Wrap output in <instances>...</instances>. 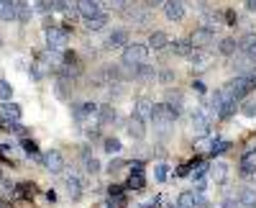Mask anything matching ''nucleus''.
<instances>
[{
  "instance_id": "31",
  "label": "nucleus",
  "mask_w": 256,
  "mask_h": 208,
  "mask_svg": "<svg viewBox=\"0 0 256 208\" xmlns=\"http://www.w3.org/2000/svg\"><path fill=\"white\" fill-rule=\"evenodd\" d=\"M102 149L108 152V154H118V152L123 149V144H120V139L110 136V139H105V141H102Z\"/></svg>"
},
{
  "instance_id": "35",
  "label": "nucleus",
  "mask_w": 256,
  "mask_h": 208,
  "mask_svg": "<svg viewBox=\"0 0 256 208\" xmlns=\"http://www.w3.org/2000/svg\"><path fill=\"white\" fill-rule=\"evenodd\" d=\"M34 188H36L34 182H20L18 190H16V195H18V198H28V195H34Z\"/></svg>"
},
{
  "instance_id": "48",
  "label": "nucleus",
  "mask_w": 256,
  "mask_h": 208,
  "mask_svg": "<svg viewBox=\"0 0 256 208\" xmlns=\"http://www.w3.org/2000/svg\"><path fill=\"white\" fill-rule=\"evenodd\" d=\"M192 88H195L198 93H205V82L202 80H195V82H192Z\"/></svg>"
},
{
  "instance_id": "44",
  "label": "nucleus",
  "mask_w": 256,
  "mask_h": 208,
  "mask_svg": "<svg viewBox=\"0 0 256 208\" xmlns=\"http://www.w3.org/2000/svg\"><path fill=\"white\" fill-rule=\"evenodd\" d=\"M123 164H126V162H123V159H113V162H110V164H108V172H110V175H113V172H118V170H120V167H123Z\"/></svg>"
},
{
  "instance_id": "1",
  "label": "nucleus",
  "mask_w": 256,
  "mask_h": 208,
  "mask_svg": "<svg viewBox=\"0 0 256 208\" xmlns=\"http://www.w3.org/2000/svg\"><path fill=\"white\" fill-rule=\"evenodd\" d=\"M146 57H148V47L146 44H126L123 47V57H120V65L134 72L138 65L146 62Z\"/></svg>"
},
{
  "instance_id": "16",
  "label": "nucleus",
  "mask_w": 256,
  "mask_h": 208,
  "mask_svg": "<svg viewBox=\"0 0 256 208\" xmlns=\"http://www.w3.org/2000/svg\"><path fill=\"white\" fill-rule=\"evenodd\" d=\"M13 8H16L18 24H28L31 21V3H26V0H13Z\"/></svg>"
},
{
  "instance_id": "12",
  "label": "nucleus",
  "mask_w": 256,
  "mask_h": 208,
  "mask_svg": "<svg viewBox=\"0 0 256 208\" xmlns=\"http://www.w3.org/2000/svg\"><path fill=\"white\" fill-rule=\"evenodd\" d=\"M238 49L256 65V34H246V36L238 41Z\"/></svg>"
},
{
  "instance_id": "14",
  "label": "nucleus",
  "mask_w": 256,
  "mask_h": 208,
  "mask_svg": "<svg viewBox=\"0 0 256 208\" xmlns=\"http://www.w3.org/2000/svg\"><path fill=\"white\" fill-rule=\"evenodd\" d=\"M210 180L216 182V185H223L228 180V164L226 162H216V164H210Z\"/></svg>"
},
{
  "instance_id": "18",
  "label": "nucleus",
  "mask_w": 256,
  "mask_h": 208,
  "mask_svg": "<svg viewBox=\"0 0 256 208\" xmlns=\"http://www.w3.org/2000/svg\"><path fill=\"white\" fill-rule=\"evenodd\" d=\"M116 118H118V111L113 106H98V123L100 126H108Z\"/></svg>"
},
{
  "instance_id": "38",
  "label": "nucleus",
  "mask_w": 256,
  "mask_h": 208,
  "mask_svg": "<svg viewBox=\"0 0 256 208\" xmlns=\"http://www.w3.org/2000/svg\"><path fill=\"white\" fill-rule=\"evenodd\" d=\"M195 193V200H192V208H210V200L205 198V193H198V190H192Z\"/></svg>"
},
{
  "instance_id": "27",
  "label": "nucleus",
  "mask_w": 256,
  "mask_h": 208,
  "mask_svg": "<svg viewBox=\"0 0 256 208\" xmlns=\"http://www.w3.org/2000/svg\"><path fill=\"white\" fill-rule=\"evenodd\" d=\"M166 106H172L174 111H182V106H184L182 93H177V90H166Z\"/></svg>"
},
{
  "instance_id": "50",
  "label": "nucleus",
  "mask_w": 256,
  "mask_h": 208,
  "mask_svg": "<svg viewBox=\"0 0 256 208\" xmlns=\"http://www.w3.org/2000/svg\"><path fill=\"white\" fill-rule=\"evenodd\" d=\"M246 8H248L251 13H256V0H246Z\"/></svg>"
},
{
  "instance_id": "51",
  "label": "nucleus",
  "mask_w": 256,
  "mask_h": 208,
  "mask_svg": "<svg viewBox=\"0 0 256 208\" xmlns=\"http://www.w3.org/2000/svg\"><path fill=\"white\" fill-rule=\"evenodd\" d=\"M146 6L152 8V6H164V0H146Z\"/></svg>"
},
{
  "instance_id": "34",
  "label": "nucleus",
  "mask_w": 256,
  "mask_h": 208,
  "mask_svg": "<svg viewBox=\"0 0 256 208\" xmlns=\"http://www.w3.org/2000/svg\"><path fill=\"white\" fill-rule=\"evenodd\" d=\"M128 188H131V190H141V188H144V172H131Z\"/></svg>"
},
{
  "instance_id": "29",
  "label": "nucleus",
  "mask_w": 256,
  "mask_h": 208,
  "mask_svg": "<svg viewBox=\"0 0 256 208\" xmlns=\"http://www.w3.org/2000/svg\"><path fill=\"white\" fill-rule=\"evenodd\" d=\"M256 172V157L254 154H246L244 159H241V175H254Z\"/></svg>"
},
{
  "instance_id": "15",
  "label": "nucleus",
  "mask_w": 256,
  "mask_h": 208,
  "mask_svg": "<svg viewBox=\"0 0 256 208\" xmlns=\"http://www.w3.org/2000/svg\"><path fill=\"white\" fill-rule=\"evenodd\" d=\"M64 185H67V193H70V198L72 200H77V198H82V180L77 177V175H67L64 177Z\"/></svg>"
},
{
  "instance_id": "11",
  "label": "nucleus",
  "mask_w": 256,
  "mask_h": 208,
  "mask_svg": "<svg viewBox=\"0 0 256 208\" xmlns=\"http://www.w3.org/2000/svg\"><path fill=\"white\" fill-rule=\"evenodd\" d=\"M72 116H74L77 121H84V118L98 116V103H77V106L72 108Z\"/></svg>"
},
{
  "instance_id": "36",
  "label": "nucleus",
  "mask_w": 256,
  "mask_h": 208,
  "mask_svg": "<svg viewBox=\"0 0 256 208\" xmlns=\"http://www.w3.org/2000/svg\"><path fill=\"white\" fill-rule=\"evenodd\" d=\"M228 147H230V141H226V139H218V141H212V144H210V152H212V154H223Z\"/></svg>"
},
{
  "instance_id": "39",
  "label": "nucleus",
  "mask_w": 256,
  "mask_h": 208,
  "mask_svg": "<svg viewBox=\"0 0 256 208\" xmlns=\"http://www.w3.org/2000/svg\"><path fill=\"white\" fill-rule=\"evenodd\" d=\"M241 113H244V116H248V118H254V116H256V100L244 103V106H241Z\"/></svg>"
},
{
  "instance_id": "23",
  "label": "nucleus",
  "mask_w": 256,
  "mask_h": 208,
  "mask_svg": "<svg viewBox=\"0 0 256 208\" xmlns=\"http://www.w3.org/2000/svg\"><path fill=\"white\" fill-rule=\"evenodd\" d=\"M3 116H6L8 121H20L24 111H20V106H18V103H13V100H6V106H3Z\"/></svg>"
},
{
  "instance_id": "4",
  "label": "nucleus",
  "mask_w": 256,
  "mask_h": 208,
  "mask_svg": "<svg viewBox=\"0 0 256 208\" xmlns=\"http://www.w3.org/2000/svg\"><path fill=\"white\" fill-rule=\"evenodd\" d=\"M212 41H216V31H212V29H205V26L195 29V31H192V36H190V44L195 47V49H208Z\"/></svg>"
},
{
  "instance_id": "20",
  "label": "nucleus",
  "mask_w": 256,
  "mask_h": 208,
  "mask_svg": "<svg viewBox=\"0 0 256 208\" xmlns=\"http://www.w3.org/2000/svg\"><path fill=\"white\" fill-rule=\"evenodd\" d=\"M218 52L223 54V57H233L238 52V41L233 39V36H226V39H220V44H218Z\"/></svg>"
},
{
  "instance_id": "9",
  "label": "nucleus",
  "mask_w": 256,
  "mask_h": 208,
  "mask_svg": "<svg viewBox=\"0 0 256 208\" xmlns=\"http://www.w3.org/2000/svg\"><path fill=\"white\" fill-rule=\"evenodd\" d=\"M210 111H205V108H198L195 113H192V126H195V131H200V134H208L210 131Z\"/></svg>"
},
{
  "instance_id": "37",
  "label": "nucleus",
  "mask_w": 256,
  "mask_h": 208,
  "mask_svg": "<svg viewBox=\"0 0 256 208\" xmlns=\"http://www.w3.org/2000/svg\"><path fill=\"white\" fill-rule=\"evenodd\" d=\"M10 95H13V85L10 82H6V80H0V100H10Z\"/></svg>"
},
{
  "instance_id": "53",
  "label": "nucleus",
  "mask_w": 256,
  "mask_h": 208,
  "mask_svg": "<svg viewBox=\"0 0 256 208\" xmlns=\"http://www.w3.org/2000/svg\"><path fill=\"white\" fill-rule=\"evenodd\" d=\"M0 47H3V36H0Z\"/></svg>"
},
{
  "instance_id": "21",
  "label": "nucleus",
  "mask_w": 256,
  "mask_h": 208,
  "mask_svg": "<svg viewBox=\"0 0 256 208\" xmlns=\"http://www.w3.org/2000/svg\"><path fill=\"white\" fill-rule=\"evenodd\" d=\"M187 59L192 62V67L202 70V67H208V59H210V54H208V49H192V54H190Z\"/></svg>"
},
{
  "instance_id": "52",
  "label": "nucleus",
  "mask_w": 256,
  "mask_h": 208,
  "mask_svg": "<svg viewBox=\"0 0 256 208\" xmlns=\"http://www.w3.org/2000/svg\"><path fill=\"white\" fill-rule=\"evenodd\" d=\"M0 208H8V205H6V203H3V200H0Z\"/></svg>"
},
{
  "instance_id": "25",
  "label": "nucleus",
  "mask_w": 256,
  "mask_h": 208,
  "mask_svg": "<svg viewBox=\"0 0 256 208\" xmlns=\"http://www.w3.org/2000/svg\"><path fill=\"white\" fill-rule=\"evenodd\" d=\"M192 49H195V47L190 44V39H177L174 44H172V52H174L177 57H190Z\"/></svg>"
},
{
  "instance_id": "45",
  "label": "nucleus",
  "mask_w": 256,
  "mask_h": 208,
  "mask_svg": "<svg viewBox=\"0 0 256 208\" xmlns=\"http://www.w3.org/2000/svg\"><path fill=\"white\" fill-rule=\"evenodd\" d=\"M220 208H241V203H238L236 198H226V200L220 203Z\"/></svg>"
},
{
  "instance_id": "26",
  "label": "nucleus",
  "mask_w": 256,
  "mask_h": 208,
  "mask_svg": "<svg viewBox=\"0 0 256 208\" xmlns=\"http://www.w3.org/2000/svg\"><path fill=\"white\" fill-rule=\"evenodd\" d=\"M166 44H169V36L164 31H154L152 36H148V47L152 49H164Z\"/></svg>"
},
{
  "instance_id": "40",
  "label": "nucleus",
  "mask_w": 256,
  "mask_h": 208,
  "mask_svg": "<svg viewBox=\"0 0 256 208\" xmlns=\"http://www.w3.org/2000/svg\"><path fill=\"white\" fill-rule=\"evenodd\" d=\"M154 175H156V180H166L169 177V164H156Z\"/></svg>"
},
{
  "instance_id": "43",
  "label": "nucleus",
  "mask_w": 256,
  "mask_h": 208,
  "mask_svg": "<svg viewBox=\"0 0 256 208\" xmlns=\"http://www.w3.org/2000/svg\"><path fill=\"white\" fill-rule=\"evenodd\" d=\"M24 152H26V154H36V152H38L36 141H28V139H26V141H24Z\"/></svg>"
},
{
  "instance_id": "3",
  "label": "nucleus",
  "mask_w": 256,
  "mask_h": 208,
  "mask_svg": "<svg viewBox=\"0 0 256 208\" xmlns=\"http://www.w3.org/2000/svg\"><path fill=\"white\" fill-rule=\"evenodd\" d=\"M67 41H70L67 29H59V26H49L46 29V47H49V52L64 49V47H67Z\"/></svg>"
},
{
  "instance_id": "13",
  "label": "nucleus",
  "mask_w": 256,
  "mask_h": 208,
  "mask_svg": "<svg viewBox=\"0 0 256 208\" xmlns=\"http://www.w3.org/2000/svg\"><path fill=\"white\" fill-rule=\"evenodd\" d=\"M77 13L82 18H92L100 13V0H80L77 3Z\"/></svg>"
},
{
  "instance_id": "54",
  "label": "nucleus",
  "mask_w": 256,
  "mask_h": 208,
  "mask_svg": "<svg viewBox=\"0 0 256 208\" xmlns=\"http://www.w3.org/2000/svg\"><path fill=\"white\" fill-rule=\"evenodd\" d=\"M0 177H3V170H0Z\"/></svg>"
},
{
  "instance_id": "41",
  "label": "nucleus",
  "mask_w": 256,
  "mask_h": 208,
  "mask_svg": "<svg viewBox=\"0 0 256 208\" xmlns=\"http://www.w3.org/2000/svg\"><path fill=\"white\" fill-rule=\"evenodd\" d=\"M233 111H236V103H226V106L218 111V116L220 118H228V116H233Z\"/></svg>"
},
{
  "instance_id": "2",
  "label": "nucleus",
  "mask_w": 256,
  "mask_h": 208,
  "mask_svg": "<svg viewBox=\"0 0 256 208\" xmlns=\"http://www.w3.org/2000/svg\"><path fill=\"white\" fill-rule=\"evenodd\" d=\"M177 116H180V111H174L172 106H166V103H154L148 121H154V126H169V123L177 121Z\"/></svg>"
},
{
  "instance_id": "28",
  "label": "nucleus",
  "mask_w": 256,
  "mask_h": 208,
  "mask_svg": "<svg viewBox=\"0 0 256 208\" xmlns=\"http://www.w3.org/2000/svg\"><path fill=\"white\" fill-rule=\"evenodd\" d=\"M0 18H3V21H16L13 0H0Z\"/></svg>"
},
{
  "instance_id": "19",
  "label": "nucleus",
  "mask_w": 256,
  "mask_h": 208,
  "mask_svg": "<svg viewBox=\"0 0 256 208\" xmlns=\"http://www.w3.org/2000/svg\"><path fill=\"white\" fill-rule=\"evenodd\" d=\"M152 106H154V103L148 100V98H138L136 100V108H134V116L141 118V121H146L148 116H152Z\"/></svg>"
},
{
  "instance_id": "33",
  "label": "nucleus",
  "mask_w": 256,
  "mask_h": 208,
  "mask_svg": "<svg viewBox=\"0 0 256 208\" xmlns=\"http://www.w3.org/2000/svg\"><path fill=\"white\" fill-rule=\"evenodd\" d=\"M134 77H141V80H152V77H154V70H152V67H148L146 62H144V65H138V67L134 70Z\"/></svg>"
},
{
  "instance_id": "17",
  "label": "nucleus",
  "mask_w": 256,
  "mask_h": 208,
  "mask_svg": "<svg viewBox=\"0 0 256 208\" xmlns=\"http://www.w3.org/2000/svg\"><path fill=\"white\" fill-rule=\"evenodd\" d=\"M126 131H128V136H131V139H144L146 136V126H144V121L141 118H128V126H126Z\"/></svg>"
},
{
  "instance_id": "8",
  "label": "nucleus",
  "mask_w": 256,
  "mask_h": 208,
  "mask_svg": "<svg viewBox=\"0 0 256 208\" xmlns=\"http://www.w3.org/2000/svg\"><path fill=\"white\" fill-rule=\"evenodd\" d=\"M184 0H164V16L169 18V21H182L184 18Z\"/></svg>"
},
{
  "instance_id": "7",
  "label": "nucleus",
  "mask_w": 256,
  "mask_h": 208,
  "mask_svg": "<svg viewBox=\"0 0 256 208\" xmlns=\"http://www.w3.org/2000/svg\"><path fill=\"white\" fill-rule=\"evenodd\" d=\"M123 16L128 21H134V24H138V26H146L148 21H152V13H148L146 8H141V6H126L123 8Z\"/></svg>"
},
{
  "instance_id": "32",
  "label": "nucleus",
  "mask_w": 256,
  "mask_h": 208,
  "mask_svg": "<svg viewBox=\"0 0 256 208\" xmlns=\"http://www.w3.org/2000/svg\"><path fill=\"white\" fill-rule=\"evenodd\" d=\"M192 200H195V193L184 190V193H180V198H177V208H192Z\"/></svg>"
},
{
  "instance_id": "5",
  "label": "nucleus",
  "mask_w": 256,
  "mask_h": 208,
  "mask_svg": "<svg viewBox=\"0 0 256 208\" xmlns=\"http://www.w3.org/2000/svg\"><path fill=\"white\" fill-rule=\"evenodd\" d=\"M62 77H77L82 72V65H80V57L74 52H64L62 57Z\"/></svg>"
},
{
  "instance_id": "6",
  "label": "nucleus",
  "mask_w": 256,
  "mask_h": 208,
  "mask_svg": "<svg viewBox=\"0 0 256 208\" xmlns=\"http://www.w3.org/2000/svg\"><path fill=\"white\" fill-rule=\"evenodd\" d=\"M44 164H46V170H49L52 175H59V172H64V167H67V159H64V154H62L59 149H52V152L44 157Z\"/></svg>"
},
{
  "instance_id": "49",
  "label": "nucleus",
  "mask_w": 256,
  "mask_h": 208,
  "mask_svg": "<svg viewBox=\"0 0 256 208\" xmlns=\"http://www.w3.org/2000/svg\"><path fill=\"white\" fill-rule=\"evenodd\" d=\"M128 167H131V172H144V164L141 162H131Z\"/></svg>"
},
{
  "instance_id": "47",
  "label": "nucleus",
  "mask_w": 256,
  "mask_h": 208,
  "mask_svg": "<svg viewBox=\"0 0 256 208\" xmlns=\"http://www.w3.org/2000/svg\"><path fill=\"white\" fill-rule=\"evenodd\" d=\"M159 80H162V82H172V80H174V72H172V70H166V72L159 75Z\"/></svg>"
},
{
  "instance_id": "22",
  "label": "nucleus",
  "mask_w": 256,
  "mask_h": 208,
  "mask_svg": "<svg viewBox=\"0 0 256 208\" xmlns=\"http://www.w3.org/2000/svg\"><path fill=\"white\" fill-rule=\"evenodd\" d=\"M105 24H108V16H105V13H98L92 18H84V29H88V31H102Z\"/></svg>"
},
{
  "instance_id": "10",
  "label": "nucleus",
  "mask_w": 256,
  "mask_h": 208,
  "mask_svg": "<svg viewBox=\"0 0 256 208\" xmlns=\"http://www.w3.org/2000/svg\"><path fill=\"white\" fill-rule=\"evenodd\" d=\"M128 44V31L126 29H113L105 39V47L108 49H118V47H126Z\"/></svg>"
},
{
  "instance_id": "46",
  "label": "nucleus",
  "mask_w": 256,
  "mask_h": 208,
  "mask_svg": "<svg viewBox=\"0 0 256 208\" xmlns=\"http://www.w3.org/2000/svg\"><path fill=\"white\" fill-rule=\"evenodd\" d=\"M210 144H212V141H208V139H200V141L195 144V149H198V152H205V149H210Z\"/></svg>"
},
{
  "instance_id": "42",
  "label": "nucleus",
  "mask_w": 256,
  "mask_h": 208,
  "mask_svg": "<svg viewBox=\"0 0 256 208\" xmlns=\"http://www.w3.org/2000/svg\"><path fill=\"white\" fill-rule=\"evenodd\" d=\"M36 11L46 13V11H52V3H49V0H36Z\"/></svg>"
},
{
  "instance_id": "24",
  "label": "nucleus",
  "mask_w": 256,
  "mask_h": 208,
  "mask_svg": "<svg viewBox=\"0 0 256 208\" xmlns=\"http://www.w3.org/2000/svg\"><path fill=\"white\" fill-rule=\"evenodd\" d=\"M238 203H241L244 208H256V190H254V188H241Z\"/></svg>"
},
{
  "instance_id": "30",
  "label": "nucleus",
  "mask_w": 256,
  "mask_h": 208,
  "mask_svg": "<svg viewBox=\"0 0 256 208\" xmlns=\"http://www.w3.org/2000/svg\"><path fill=\"white\" fill-rule=\"evenodd\" d=\"M84 172H90V175H98L100 172V162L90 152H84Z\"/></svg>"
}]
</instances>
